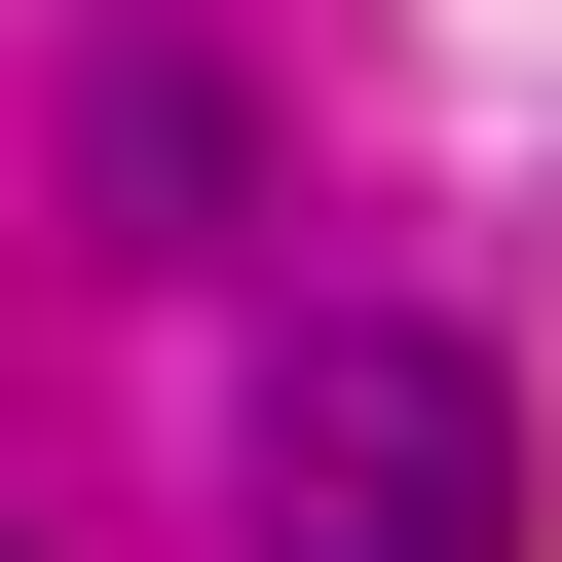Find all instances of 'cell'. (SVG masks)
I'll return each instance as SVG.
<instances>
[{
    "instance_id": "obj_1",
    "label": "cell",
    "mask_w": 562,
    "mask_h": 562,
    "mask_svg": "<svg viewBox=\"0 0 562 562\" xmlns=\"http://www.w3.org/2000/svg\"><path fill=\"white\" fill-rule=\"evenodd\" d=\"M262 562H525V375L487 338H262Z\"/></svg>"
}]
</instances>
